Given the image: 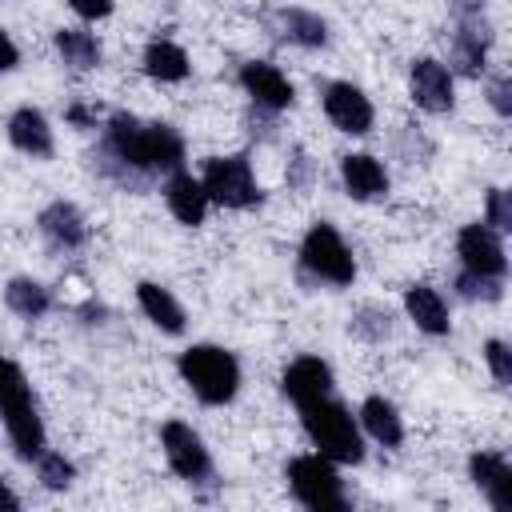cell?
<instances>
[{
	"label": "cell",
	"instance_id": "cell-23",
	"mask_svg": "<svg viewBox=\"0 0 512 512\" xmlns=\"http://www.w3.org/2000/svg\"><path fill=\"white\" fill-rule=\"evenodd\" d=\"M356 424H360L364 440H372V444H380V448H400V444H404V416H400V408H396L388 396H380V392H372V396L360 400Z\"/></svg>",
	"mask_w": 512,
	"mask_h": 512
},
{
	"label": "cell",
	"instance_id": "cell-22",
	"mask_svg": "<svg viewBox=\"0 0 512 512\" xmlns=\"http://www.w3.org/2000/svg\"><path fill=\"white\" fill-rule=\"evenodd\" d=\"M136 308H140L144 320H148L156 332H164V336H184V332H188V312H184V304L176 300L172 288H164V284H156V280H140V284H136Z\"/></svg>",
	"mask_w": 512,
	"mask_h": 512
},
{
	"label": "cell",
	"instance_id": "cell-8",
	"mask_svg": "<svg viewBox=\"0 0 512 512\" xmlns=\"http://www.w3.org/2000/svg\"><path fill=\"white\" fill-rule=\"evenodd\" d=\"M160 452L172 468V476L180 484H188L192 492H212L216 488V460L212 448L204 444V436L188 424V420H164L160 424Z\"/></svg>",
	"mask_w": 512,
	"mask_h": 512
},
{
	"label": "cell",
	"instance_id": "cell-20",
	"mask_svg": "<svg viewBox=\"0 0 512 512\" xmlns=\"http://www.w3.org/2000/svg\"><path fill=\"white\" fill-rule=\"evenodd\" d=\"M160 192H164V204H168L172 220L184 224V228H200V224L208 220V212H212L200 176H192L188 168H176V172L160 184Z\"/></svg>",
	"mask_w": 512,
	"mask_h": 512
},
{
	"label": "cell",
	"instance_id": "cell-33",
	"mask_svg": "<svg viewBox=\"0 0 512 512\" xmlns=\"http://www.w3.org/2000/svg\"><path fill=\"white\" fill-rule=\"evenodd\" d=\"M64 120L72 124V128H100V108L96 104H84V100H72L68 108H64Z\"/></svg>",
	"mask_w": 512,
	"mask_h": 512
},
{
	"label": "cell",
	"instance_id": "cell-4",
	"mask_svg": "<svg viewBox=\"0 0 512 512\" xmlns=\"http://www.w3.org/2000/svg\"><path fill=\"white\" fill-rule=\"evenodd\" d=\"M176 372L184 380V388L204 404V408H224L240 396L244 384V368L240 356L224 344L212 340H196L176 356Z\"/></svg>",
	"mask_w": 512,
	"mask_h": 512
},
{
	"label": "cell",
	"instance_id": "cell-31",
	"mask_svg": "<svg viewBox=\"0 0 512 512\" xmlns=\"http://www.w3.org/2000/svg\"><path fill=\"white\" fill-rule=\"evenodd\" d=\"M484 100H488V108H492L500 120H508V116H512V100H508V76H504V72L484 80Z\"/></svg>",
	"mask_w": 512,
	"mask_h": 512
},
{
	"label": "cell",
	"instance_id": "cell-30",
	"mask_svg": "<svg viewBox=\"0 0 512 512\" xmlns=\"http://www.w3.org/2000/svg\"><path fill=\"white\" fill-rule=\"evenodd\" d=\"M484 224L496 228V232H512V196H508V188L492 184L484 192Z\"/></svg>",
	"mask_w": 512,
	"mask_h": 512
},
{
	"label": "cell",
	"instance_id": "cell-37",
	"mask_svg": "<svg viewBox=\"0 0 512 512\" xmlns=\"http://www.w3.org/2000/svg\"><path fill=\"white\" fill-rule=\"evenodd\" d=\"M452 12H472V8H488V0H448Z\"/></svg>",
	"mask_w": 512,
	"mask_h": 512
},
{
	"label": "cell",
	"instance_id": "cell-34",
	"mask_svg": "<svg viewBox=\"0 0 512 512\" xmlns=\"http://www.w3.org/2000/svg\"><path fill=\"white\" fill-rule=\"evenodd\" d=\"M312 172H316V168H312V160L296 148V152H292V160H288V172H284V176H288V188H308V184H312Z\"/></svg>",
	"mask_w": 512,
	"mask_h": 512
},
{
	"label": "cell",
	"instance_id": "cell-2",
	"mask_svg": "<svg viewBox=\"0 0 512 512\" xmlns=\"http://www.w3.org/2000/svg\"><path fill=\"white\" fill-rule=\"evenodd\" d=\"M0 424L8 432L12 452L24 464H36V456L48 448V428H44L28 372L8 352H0Z\"/></svg>",
	"mask_w": 512,
	"mask_h": 512
},
{
	"label": "cell",
	"instance_id": "cell-29",
	"mask_svg": "<svg viewBox=\"0 0 512 512\" xmlns=\"http://www.w3.org/2000/svg\"><path fill=\"white\" fill-rule=\"evenodd\" d=\"M480 356H484V364H488L492 384H496V388H508V384H512V348H508V340L488 336L484 348H480Z\"/></svg>",
	"mask_w": 512,
	"mask_h": 512
},
{
	"label": "cell",
	"instance_id": "cell-3",
	"mask_svg": "<svg viewBox=\"0 0 512 512\" xmlns=\"http://www.w3.org/2000/svg\"><path fill=\"white\" fill-rule=\"evenodd\" d=\"M356 256H352V244L344 240V232L332 224V220H312L308 232L300 236V248H296V280L316 292V288H352L356 284Z\"/></svg>",
	"mask_w": 512,
	"mask_h": 512
},
{
	"label": "cell",
	"instance_id": "cell-35",
	"mask_svg": "<svg viewBox=\"0 0 512 512\" xmlns=\"http://www.w3.org/2000/svg\"><path fill=\"white\" fill-rule=\"evenodd\" d=\"M20 68V48L12 40V32L0 24V72H16Z\"/></svg>",
	"mask_w": 512,
	"mask_h": 512
},
{
	"label": "cell",
	"instance_id": "cell-10",
	"mask_svg": "<svg viewBox=\"0 0 512 512\" xmlns=\"http://www.w3.org/2000/svg\"><path fill=\"white\" fill-rule=\"evenodd\" d=\"M456 272L468 276H484V280H508V248H504V232L488 228L484 220H472L456 232Z\"/></svg>",
	"mask_w": 512,
	"mask_h": 512
},
{
	"label": "cell",
	"instance_id": "cell-28",
	"mask_svg": "<svg viewBox=\"0 0 512 512\" xmlns=\"http://www.w3.org/2000/svg\"><path fill=\"white\" fill-rule=\"evenodd\" d=\"M32 468H36V480H40L48 492H68V488L76 484V460L64 456L60 448H44Z\"/></svg>",
	"mask_w": 512,
	"mask_h": 512
},
{
	"label": "cell",
	"instance_id": "cell-11",
	"mask_svg": "<svg viewBox=\"0 0 512 512\" xmlns=\"http://www.w3.org/2000/svg\"><path fill=\"white\" fill-rule=\"evenodd\" d=\"M236 84L248 96V108L268 112V116H284L296 104V84L288 80V72L272 60H244L236 68Z\"/></svg>",
	"mask_w": 512,
	"mask_h": 512
},
{
	"label": "cell",
	"instance_id": "cell-25",
	"mask_svg": "<svg viewBox=\"0 0 512 512\" xmlns=\"http://www.w3.org/2000/svg\"><path fill=\"white\" fill-rule=\"evenodd\" d=\"M52 48L68 72H96L104 64V44L92 28H56Z\"/></svg>",
	"mask_w": 512,
	"mask_h": 512
},
{
	"label": "cell",
	"instance_id": "cell-6",
	"mask_svg": "<svg viewBox=\"0 0 512 512\" xmlns=\"http://www.w3.org/2000/svg\"><path fill=\"white\" fill-rule=\"evenodd\" d=\"M288 496L308 512H344L352 508V492L340 476V464H332L320 452H296L284 464Z\"/></svg>",
	"mask_w": 512,
	"mask_h": 512
},
{
	"label": "cell",
	"instance_id": "cell-26",
	"mask_svg": "<svg viewBox=\"0 0 512 512\" xmlns=\"http://www.w3.org/2000/svg\"><path fill=\"white\" fill-rule=\"evenodd\" d=\"M4 308L12 312V316H20V320H44L52 308H56V296H52V288L44 284V280H36V276H12L8 284H4Z\"/></svg>",
	"mask_w": 512,
	"mask_h": 512
},
{
	"label": "cell",
	"instance_id": "cell-7",
	"mask_svg": "<svg viewBox=\"0 0 512 512\" xmlns=\"http://www.w3.org/2000/svg\"><path fill=\"white\" fill-rule=\"evenodd\" d=\"M200 184L208 192L212 208H228V212H252L268 200L252 156L248 152H224V156H208L200 168Z\"/></svg>",
	"mask_w": 512,
	"mask_h": 512
},
{
	"label": "cell",
	"instance_id": "cell-12",
	"mask_svg": "<svg viewBox=\"0 0 512 512\" xmlns=\"http://www.w3.org/2000/svg\"><path fill=\"white\" fill-rule=\"evenodd\" d=\"M320 108H324L328 124L344 136H368L376 128V104L352 80H324L320 84Z\"/></svg>",
	"mask_w": 512,
	"mask_h": 512
},
{
	"label": "cell",
	"instance_id": "cell-36",
	"mask_svg": "<svg viewBox=\"0 0 512 512\" xmlns=\"http://www.w3.org/2000/svg\"><path fill=\"white\" fill-rule=\"evenodd\" d=\"M20 504H24V500L16 496V488H12V484H8L4 476H0V512H16Z\"/></svg>",
	"mask_w": 512,
	"mask_h": 512
},
{
	"label": "cell",
	"instance_id": "cell-13",
	"mask_svg": "<svg viewBox=\"0 0 512 512\" xmlns=\"http://www.w3.org/2000/svg\"><path fill=\"white\" fill-rule=\"evenodd\" d=\"M408 96L420 112L428 116H444L456 108V76L444 60L436 56H416L408 64Z\"/></svg>",
	"mask_w": 512,
	"mask_h": 512
},
{
	"label": "cell",
	"instance_id": "cell-24",
	"mask_svg": "<svg viewBox=\"0 0 512 512\" xmlns=\"http://www.w3.org/2000/svg\"><path fill=\"white\" fill-rule=\"evenodd\" d=\"M140 72L156 84H180L192 76V60H188L184 44H176L168 36H152L140 52Z\"/></svg>",
	"mask_w": 512,
	"mask_h": 512
},
{
	"label": "cell",
	"instance_id": "cell-5",
	"mask_svg": "<svg viewBox=\"0 0 512 512\" xmlns=\"http://www.w3.org/2000/svg\"><path fill=\"white\" fill-rule=\"evenodd\" d=\"M296 412H300V428H304L312 452L328 456V460L340 464V468L364 464V456H368L364 432H360L352 408H348L344 400H336V392H332V396H320V400H308V404H300Z\"/></svg>",
	"mask_w": 512,
	"mask_h": 512
},
{
	"label": "cell",
	"instance_id": "cell-15",
	"mask_svg": "<svg viewBox=\"0 0 512 512\" xmlns=\"http://www.w3.org/2000/svg\"><path fill=\"white\" fill-rule=\"evenodd\" d=\"M264 28L272 40L280 44H292V48H304V52H320L332 44V24L312 12V8H300V4H288V8H272L264 16Z\"/></svg>",
	"mask_w": 512,
	"mask_h": 512
},
{
	"label": "cell",
	"instance_id": "cell-14",
	"mask_svg": "<svg viewBox=\"0 0 512 512\" xmlns=\"http://www.w3.org/2000/svg\"><path fill=\"white\" fill-rule=\"evenodd\" d=\"M36 232L52 256H76L88 244V216L72 200H48L36 212Z\"/></svg>",
	"mask_w": 512,
	"mask_h": 512
},
{
	"label": "cell",
	"instance_id": "cell-27",
	"mask_svg": "<svg viewBox=\"0 0 512 512\" xmlns=\"http://www.w3.org/2000/svg\"><path fill=\"white\" fill-rule=\"evenodd\" d=\"M348 332H352L356 340H364V344H384V340H392V332H396V316H392L388 304L364 300V304L348 316Z\"/></svg>",
	"mask_w": 512,
	"mask_h": 512
},
{
	"label": "cell",
	"instance_id": "cell-21",
	"mask_svg": "<svg viewBox=\"0 0 512 512\" xmlns=\"http://www.w3.org/2000/svg\"><path fill=\"white\" fill-rule=\"evenodd\" d=\"M404 316L416 324V332H424L432 340L452 336V308H448L444 292L432 288V284H424V280L404 288Z\"/></svg>",
	"mask_w": 512,
	"mask_h": 512
},
{
	"label": "cell",
	"instance_id": "cell-32",
	"mask_svg": "<svg viewBox=\"0 0 512 512\" xmlns=\"http://www.w3.org/2000/svg\"><path fill=\"white\" fill-rule=\"evenodd\" d=\"M68 8L84 20V24H96V20H108L116 12V0H68Z\"/></svg>",
	"mask_w": 512,
	"mask_h": 512
},
{
	"label": "cell",
	"instance_id": "cell-16",
	"mask_svg": "<svg viewBox=\"0 0 512 512\" xmlns=\"http://www.w3.org/2000/svg\"><path fill=\"white\" fill-rule=\"evenodd\" d=\"M280 392L300 408V404H308V400L332 396V392H336V372H332V364H328L324 356L300 352V356H292V360L284 364V372H280Z\"/></svg>",
	"mask_w": 512,
	"mask_h": 512
},
{
	"label": "cell",
	"instance_id": "cell-17",
	"mask_svg": "<svg viewBox=\"0 0 512 512\" xmlns=\"http://www.w3.org/2000/svg\"><path fill=\"white\" fill-rule=\"evenodd\" d=\"M4 136L8 144L28 156V160H52L56 156V132H52V120L36 108V104H20L8 112L4 120Z\"/></svg>",
	"mask_w": 512,
	"mask_h": 512
},
{
	"label": "cell",
	"instance_id": "cell-1",
	"mask_svg": "<svg viewBox=\"0 0 512 512\" xmlns=\"http://www.w3.org/2000/svg\"><path fill=\"white\" fill-rule=\"evenodd\" d=\"M92 168L120 192H152L188 160V144L180 128L168 120H148L136 112H108L96 128Z\"/></svg>",
	"mask_w": 512,
	"mask_h": 512
},
{
	"label": "cell",
	"instance_id": "cell-19",
	"mask_svg": "<svg viewBox=\"0 0 512 512\" xmlns=\"http://www.w3.org/2000/svg\"><path fill=\"white\" fill-rule=\"evenodd\" d=\"M340 188L356 204H376L392 188L388 164L372 152H348V156H340Z\"/></svg>",
	"mask_w": 512,
	"mask_h": 512
},
{
	"label": "cell",
	"instance_id": "cell-18",
	"mask_svg": "<svg viewBox=\"0 0 512 512\" xmlns=\"http://www.w3.org/2000/svg\"><path fill=\"white\" fill-rule=\"evenodd\" d=\"M468 480L492 512H512V464L496 448H476L468 456Z\"/></svg>",
	"mask_w": 512,
	"mask_h": 512
},
{
	"label": "cell",
	"instance_id": "cell-9",
	"mask_svg": "<svg viewBox=\"0 0 512 512\" xmlns=\"http://www.w3.org/2000/svg\"><path fill=\"white\" fill-rule=\"evenodd\" d=\"M452 44H448V68L452 76H468L480 80L488 76L492 64V44H496V28L488 20V8H472V12H452Z\"/></svg>",
	"mask_w": 512,
	"mask_h": 512
}]
</instances>
